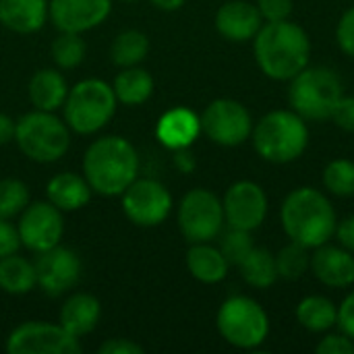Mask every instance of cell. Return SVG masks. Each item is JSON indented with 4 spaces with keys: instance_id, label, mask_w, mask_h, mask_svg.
Here are the masks:
<instances>
[{
    "instance_id": "1",
    "label": "cell",
    "mask_w": 354,
    "mask_h": 354,
    "mask_svg": "<svg viewBox=\"0 0 354 354\" xmlns=\"http://www.w3.org/2000/svg\"><path fill=\"white\" fill-rule=\"evenodd\" d=\"M253 39L255 60L270 79L290 81L309 64L311 39L301 25L288 19L268 21Z\"/></svg>"
},
{
    "instance_id": "2",
    "label": "cell",
    "mask_w": 354,
    "mask_h": 354,
    "mask_svg": "<svg viewBox=\"0 0 354 354\" xmlns=\"http://www.w3.org/2000/svg\"><path fill=\"white\" fill-rule=\"evenodd\" d=\"M139 174V156L131 141L118 135L95 139L83 156V176L91 191L104 197L122 195Z\"/></svg>"
},
{
    "instance_id": "3",
    "label": "cell",
    "mask_w": 354,
    "mask_h": 354,
    "mask_svg": "<svg viewBox=\"0 0 354 354\" xmlns=\"http://www.w3.org/2000/svg\"><path fill=\"white\" fill-rule=\"evenodd\" d=\"M280 220L286 236L307 249L326 245L336 234L338 226L334 205L313 187L295 189L282 203Z\"/></svg>"
},
{
    "instance_id": "4",
    "label": "cell",
    "mask_w": 354,
    "mask_h": 354,
    "mask_svg": "<svg viewBox=\"0 0 354 354\" xmlns=\"http://www.w3.org/2000/svg\"><path fill=\"white\" fill-rule=\"evenodd\" d=\"M255 151L274 164H288L303 156L309 145L305 118L295 110H274L266 114L251 133Z\"/></svg>"
},
{
    "instance_id": "5",
    "label": "cell",
    "mask_w": 354,
    "mask_h": 354,
    "mask_svg": "<svg viewBox=\"0 0 354 354\" xmlns=\"http://www.w3.org/2000/svg\"><path fill=\"white\" fill-rule=\"evenodd\" d=\"M116 104L112 85L102 79H83L66 93L62 104L64 122L79 135H93L114 118Z\"/></svg>"
},
{
    "instance_id": "6",
    "label": "cell",
    "mask_w": 354,
    "mask_h": 354,
    "mask_svg": "<svg viewBox=\"0 0 354 354\" xmlns=\"http://www.w3.org/2000/svg\"><path fill=\"white\" fill-rule=\"evenodd\" d=\"M17 147L33 162H58L71 147V129L54 112L31 110L17 120Z\"/></svg>"
},
{
    "instance_id": "7",
    "label": "cell",
    "mask_w": 354,
    "mask_h": 354,
    "mask_svg": "<svg viewBox=\"0 0 354 354\" xmlns=\"http://www.w3.org/2000/svg\"><path fill=\"white\" fill-rule=\"evenodd\" d=\"M342 97V83L332 68L305 66L290 79L288 100L292 110L305 120H326Z\"/></svg>"
},
{
    "instance_id": "8",
    "label": "cell",
    "mask_w": 354,
    "mask_h": 354,
    "mask_svg": "<svg viewBox=\"0 0 354 354\" xmlns=\"http://www.w3.org/2000/svg\"><path fill=\"white\" fill-rule=\"evenodd\" d=\"M216 326L220 336L243 351L257 348L266 342L270 334V319L263 307L249 297L226 299L216 315Z\"/></svg>"
},
{
    "instance_id": "9",
    "label": "cell",
    "mask_w": 354,
    "mask_h": 354,
    "mask_svg": "<svg viewBox=\"0 0 354 354\" xmlns=\"http://www.w3.org/2000/svg\"><path fill=\"white\" fill-rule=\"evenodd\" d=\"M178 228L183 236L193 243H212L224 228V205L216 193L207 189L189 191L178 203Z\"/></svg>"
},
{
    "instance_id": "10",
    "label": "cell",
    "mask_w": 354,
    "mask_h": 354,
    "mask_svg": "<svg viewBox=\"0 0 354 354\" xmlns=\"http://www.w3.org/2000/svg\"><path fill=\"white\" fill-rule=\"evenodd\" d=\"M120 197L124 216L141 228L160 226L172 212V195L156 178H135Z\"/></svg>"
},
{
    "instance_id": "11",
    "label": "cell",
    "mask_w": 354,
    "mask_h": 354,
    "mask_svg": "<svg viewBox=\"0 0 354 354\" xmlns=\"http://www.w3.org/2000/svg\"><path fill=\"white\" fill-rule=\"evenodd\" d=\"M199 118H201V133H205L214 143L222 147H236L245 143L253 133L251 114L236 100H228V97L214 100Z\"/></svg>"
},
{
    "instance_id": "12",
    "label": "cell",
    "mask_w": 354,
    "mask_h": 354,
    "mask_svg": "<svg viewBox=\"0 0 354 354\" xmlns=\"http://www.w3.org/2000/svg\"><path fill=\"white\" fill-rule=\"evenodd\" d=\"M6 351L10 354H77L81 353V344L60 324L25 322L8 334Z\"/></svg>"
},
{
    "instance_id": "13",
    "label": "cell",
    "mask_w": 354,
    "mask_h": 354,
    "mask_svg": "<svg viewBox=\"0 0 354 354\" xmlns=\"http://www.w3.org/2000/svg\"><path fill=\"white\" fill-rule=\"evenodd\" d=\"M17 230L21 245L37 255L60 245L64 234V218L62 212L50 201H29L19 216Z\"/></svg>"
},
{
    "instance_id": "14",
    "label": "cell",
    "mask_w": 354,
    "mask_h": 354,
    "mask_svg": "<svg viewBox=\"0 0 354 354\" xmlns=\"http://www.w3.org/2000/svg\"><path fill=\"white\" fill-rule=\"evenodd\" d=\"M33 266H35L37 286L48 297L66 295L71 288L77 286L83 272L79 255L73 249L60 245L37 253Z\"/></svg>"
},
{
    "instance_id": "15",
    "label": "cell",
    "mask_w": 354,
    "mask_h": 354,
    "mask_svg": "<svg viewBox=\"0 0 354 354\" xmlns=\"http://www.w3.org/2000/svg\"><path fill=\"white\" fill-rule=\"evenodd\" d=\"M222 205L226 224L249 232L259 228L268 216V197L253 180H239L230 185Z\"/></svg>"
},
{
    "instance_id": "16",
    "label": "cell",
    "mask_w": 354,
    "mask_h": 354,
    "mask_svg": "<svg viewBox=\"0 0 354 354\" xmlns=\"http://www.w3.org/2000/svg\"><path fill=\"white\" fill-rule=\"evenodd\" d=\"M50 21L58 31L85 33L102 25L112 10V0H48Z\"/></svg>"
},
{
    "instance_id": "17",
    "label": "cell",
    "mask_w": 354,
    "mask_h": 354,
    "mask_svg": "<svg viewBox=\"0 0 354 354\" xmlns=\"http://www.w3.org/2000/svg\"><path fill=\"white\" fill-rule=\"evenodd\" d=\"M263 25L259 8L245 0L224 2L216 12V29L228 41H249Z\"/></svg>"
},
{
    "instance_id": "18",
    "label": "cell",
    "mask_w": 354,
    "mask_h": 354,
    "mask_svg": "<svg viewBox=\"0 0 354 354\" xmlns=\"http://www.w3.org/2000/svg\"><path fill=\"white\" fill-rule=\"evenodd\" d=\"M201 135V118L183 106L164 112L156 124V139L170 151L191 147Z\"/></svg>"
},
{
    "instance_id": "19",
    "label": "cell",
    "mask_w": 354,
    "mask_h": 354,
    "mask_svg": "<svg viewBox=\"0 0 354 354\" xmlns=\"http://www.w3.org/2000/svg\"><path fill=\"white\" fill-rule=\"evenodd\" d=\"M311 270L315 278L328 288H346L354 284L353 251L340 247L322 245L311 255Z\"/></svg>"
},
{
    "instance_id": "20",
    "label": "cell",
    "mask_w": 354,
    "mask_h": 354,
    "mask_svg": "<svg viewBox=\"0 0 354 354\" xmlns=\"http://www.w3.org/2000/svg\"><path fill=\"white\" fill-rule=\"evenodd\" d=\"M50 19L48 0H0V25L8 31L29 35Z\"/></svg>"
},
{
    "instance_id": "21",
    "label": "cell",
    "mask_w": 354,
    "mask_h": 354,
    "mask_svg": "<svg viewBox=\"0 0 354 354\" xmlns=\"http://www.w3.org/2000/svg\"><path fill=\"white\" fill-rule=\"evenodd\" d=\"M100 317H102L100 301L89 292H75L66 297V301L62 303L58 313V324L75 338H83L95 330Z\"/></svg>"
},
{
    "instance_id": "22",
    "label": "cell",
    "mask_w": 354,
    "mask_h": 354,
    "mask_svg": "<svg viewBox=\"0 0 354 354\" xmlns=\"http://www.w3.org/2000/svg\"><path fill=\"white\" fill-rule=\"evenodd\" d=\"M91 187L83 174L77 172H58L46 185V195L52 205H56L62 214L77 212L85 207L91 199Z\"/></svg>"
},
{
    "instance_id": "23",
    "label": "cell",
    "mask_w": 354,
    "mask_h": 354,
    "mask_svg": "<svg viewBox=\"0 0 354 354\" xmlns=\"http://www.w3.org/2000/svg\"><path fill=\"white\" fill-rule=\"evenodd\" d=\"M68 83L64 75L56 68H39L31 79H29V102L33 104L35 110H46V112H56L62 108L66 93H68Z\"/></svg>"
},
{
    "instance_id": "24",
    "label": "cell",
    "mask_w": 354,
    "mask_h": 354,
    "mask_svg": "<svg viewBox=\"0 0 354 354\" xmlns=\"http://www.w3.org/2000/svg\"><path fill=\"white\" fill-rule=\"evenodd\" d=\"M230 263L220 249L209 243H193L187 251V270L189 274L203 284H218L228 276Z\"/></svg>"
},
{
    "instance_id": "25",
    "label": "cell",
    "mask_w": 354,
    "mask_h": 354,
    "mask_svg": "<svg viewBox=\"0 0 354 354\" xmlns=\"http://www.w3.org/2000/svg\"><path fill=\"white\" fill-rule=\"evenodd\" d=\"M112 89H114V95L120 104L141 106L153 93V77L145 68H141L139 64L127 66L114 77Z\"/></svg>"
},
{
    "instance_id": "26",
    "label": "cell",
    "mask_w": 354,
    "mask_h": 354,
    "mask_svg": "<svg viewBox=\"0 0 354 354\" xmlns=\"http://www.w3.org/2000/svg\"><path fill=\"white\" fill-rule=\"evenodd\" d=\"M37 286L35 266L12 253L0 259V290L12 297H23Z\"/></svg>"
},
{
    "instance_id": "27",
    "label": "cell",
    "mask_w": 354,
    "mask_h": 354,
    "mask_svg": "<svg viewBox=\"0 0 354 354\" xmlns=\"http://www.w3.org/2000/svg\"><path fill=\"white\" fill-rule=\"evenodd\" d=\"M297 319L299 324L309 330V332H315V334H322V332H328L330 328L336 326V319H338V307L326 299V297H319V295H313V297H307L299 303L297 307Z\"/></svg>"
},
{
    "instance_id": "28",
    "label": "cell",
    "mask_w": 354,
    "mask_h": 354,
    "mask_svg": "<svg viewBox=\"0 0 354 354\" xmlns=\"http://www.w3.org/2000/svg\"><path fill=\"white\" fill-rule=\"evenodd\" d=\"M149 54V37L139 29H127L118 33L110 46V58L116 66H137Z\"/></svg>"
},
{
    "instance_id": "29",
    "label": "cell",
    "mask_w": 354,
    "mask_h": 354,
    "mask_svg": "<svg viewBox=\"0 0 354 354\" xmlns=\"http://www.w3.org/2000/svg\"><path fill=\"white\" fill-rule=\"evenodd\" d=\"M239 268H241L245 282L259 290L270 288L280 278L278 268H276V255H272L263 247H253V251L243 259Z\"/></svg>"
},
{
    "instance_id": "30",
    "label": "cell",
    "mask_w": 354,
    "mask_h": 354,
    "mask_svg": "<svg viewBox=\"0 0 354 354\" xmlns=\"http://www.w3.org/2000/svg\"><path fill=\"white\" fill-rule=\"evenodd\" d=\"M85 52H87V46L81 33L60 31V35L50 46L52 60L56 62L58 68H64V71L77 68L85 60Z\"/></svg>"
},
{
    "instance_id": "31",
    "label": "cell",
    "mask_w": 354,
    "mask_h": 354,
    "mask_svg": "<svg viewBox=\"0 0 354 354\" xmlns=\"http://www.w3.org/2000/svg\"><path fill=\"white\" fill-rule=\"evenodd\" d=\"M276 268L278 276L284 280H299L305 276V272L311 268V255L309 249L301 243L290 241L278 255H276Z\"/></svg>"
},
{
    "instance_id": "32",
    "label": "cell",
    "mask_w": 354,
    "mask_h": 354,
    "mask_svg": "<svg viewBox=\"0 0 354 354\" xmlns=\"http://www.w3.org/2000/svg\"><path fill=\"white\" fill-rule=\"evenodd\" d=\"M29 205V189L19 178H0V218L12 220Z\"/></svg>"
},
{
    "instance_id": "33",
    "label": "cell",
    "mask_w": 354,
    "mask_h": 354,
    "mask_svg": "<svg viewBox=\"0 0 354 354\" xmlns=\"http://www.w3.org/2000/svg\"><path fill=\"white\" fill-rule=\"evenodd\" d=\"M324 185L332 195L351 197L354 195V162L332 160L324 170Z\"/></svg>"
},
{
    "instance_id": "34",
    "label": "cell",
    "mask_w": 354,
    "mask_h": 354,
    "mask_svg": "<svg viewBox=\"0 0 354 354\" xmlns=\"http://www.w3.org/2000/svg\"><path fill=\"white\" fill-rule=\"evenodd\" d=\"M253 239L249 230H241V228H228V232L222 234L220 239V251L226 257V261L230 266H241L243 259L253 251Z\"/></svg>"
},
{
    "instance_id": "35",
    "label": "cell",
    "mask_w": 354,
    "mask_h": 354,
    "mask_svg": "<svg viewBox=\"0 0 354 354\" xmlns=\"http://www.w3.org/2000/svg\"><path fill=\"white\" fill-rule=\"evenodd\" d=\"M336 39H338V46L342 48V52H346L348 56L354 58V6H351L342 15L338 29H336Z\"/></svg>"
},
{
    "instance_id": "36",
    "label": "cell",
    "mask_w": 354,
    "mask_h": 354,
    "mask_svg": "<svg viewBox=\"0 0 354 354\" xmlns=\"http://www.w3.org/2000/svg\"><path fill=\"white\" fill-rule=\"evenodd\" d=\"M336 127H340L342 131L354 133V97L353 95H342L330 116Z\"/></svg>"
},
{
    "instance_id": "37",
    "label": "cell",
    "mask_w": 354,
    "mask_h": 354,
    "mask_svg": "<svg viewBox=\"0 0 354 354\" xmlns=\"http://www.w3.org/2000/svg\"><path fill=\"white\" fill-rule=\"evenodd\" d=\"M257 8L266 21H284L292 12V0H257Z\"/></svg>"
},
{
    "instance_id": "38",
    "label": "cell",
    "mask_w": 354,
    "mask_h": 354,
    "mask_svg": "<svg viewBox=\"0 0 354 354\" xmlns=\"http://www.w3.org/2000/svg\"><path fill=\"white\" fill-rule=\"evenodd\" d=\"M315 351L319 354H353L354 353V340H351L346 334H332L326 336Z\"/></svg>"
},
{
    "instance_id": "39",
    "label": "cell",
    "mask_w": 354,
    "mask_h": 354,
    "mask_svg": "<svg viewBox=\"0 0 354 354\" xmlns=\"http://www.w3.org/2000/svg\"><path fill=\"white\" fill-rule=\"evenodd\" d=\"M21 247V239H19V230L15 224H10L8 220L0 218V259L6 255L17 253Z\"/></svg>"
},
{
    "instance_id": "40",
    "label": "cell",
    "mask_w": 354,
    "mask_h": 354,
    "mask_svg": "<svg viewBox=\"0 0 354 354\" xmlns=\"http://www.w3.org/2000/svg\"><path fill=\"white\" fill-rule=\"evenodd\" d=\"M336 326L340 328L342 334H346L351 340H354V290L340 303Z\"/></svg>"
},
{
    "instance_id": "41",
    "label": "cell",
    "mask_w": 354,
    "mask_h": 354,
    "mask_svg": "<svg viewBox=\"0 0 354 354\" xmlns=\"http://www.w3.org/2000/svg\"><path fill=\"white\" fill-rule=\"evenodd\" d=\"M100 354H143L145 348L139 346L137 342L129 340V338H110L106 340L100 348H97Z\"/></svg>"
},
{
    "instance_id": "42",
    "label": "cell",
    "mask_w": 354,
    "mask_h": 354,
    "mask_svg": "<svg viewBox=\"0 0 354 354\" xmlns=\"http://www.w3.org/2000/svg\"><path fill=\"white\" fill-rule=\"evenodd\" d=\"M336 236L340 241V245L348 251L354 253V216L344 218L338 226H336Z\"/></svg>"
},
{
    "instance_id": "43",
    "label": "cell",
    "mask_w": 354,
    "mask_h": 354,
    "mask_svg": "<svg viewBox=\"0 0 354 354\" xmlns=\"http://www.w3.org/2000/svg\"><path fill=\"white\" fill-rule=\"evenodd\" d=\"M15 127H17V122L8 114L0 112V145L15 141Z\"/></svg>"
},
{
    "instance_id": "44",
    "label": "cell",
    "mask_w": 354,
    "mask_h": 354,
    "mask_svg": "<svg viewBox=\"0 0 354 354\" xmlns=\"http://www.w3.org/2000/svg\"><path fill=\"white\" fill-rule=\"evenodd\" d=\"M174 166L180 172H185V174H189V172L195 170V158H193V153H189V147L174 151Z\"/></svg>"
},
{
    "instance_id": "45",
    "label": "cell",
    "mask_w": 354,
    "mask_h": 354,
    "mask_svg": "<svg viewBox=\"0 0 354 354\" xmlns=\"http://www.w3.org/2000/svg\"><path fill=\"white\" fill-rule=\"evenodd\" d=\"M151 4H153L156 8H160V10L174 12V10H178V8L185 4V0H151Z\"/></svg>"
},
{
    "instance_id": "46",
    "label": "cell",
    "mask_w": 354,
    "mask_h": 354,
    "mask_svg": "<svg viewBox=\"0 0 354 354\" xmlns=\"http://www.w3.org/2000/svg\"><path fill=\"white\" fill-rule=\"evenodd\" d=\"M124 2H131V0H124Z\"/></svg>"
}]
</instances>
